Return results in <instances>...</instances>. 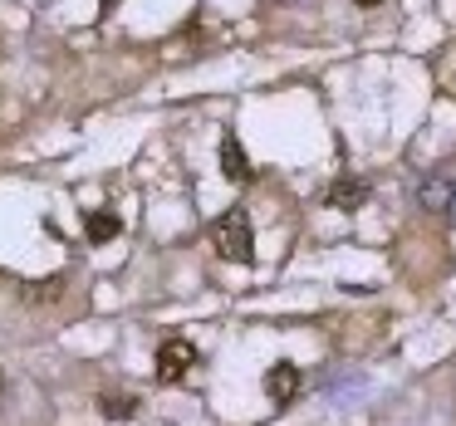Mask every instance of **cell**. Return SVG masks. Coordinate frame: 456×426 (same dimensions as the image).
<instances>
[{
  "label": "cell",
  "mask_w": 456,
  "mask_h": 426,
  "mask_svg": "<svg viewBox=\"0 0 456 426\" xmlns=\"http://www.w3.org/2000/svg\"><path fill=\"white\" fill-rule=\"evenodd\" d=\"M216 250L231 265H250V260H256V236H250L246 211H226V216L216 221Z\"/></svg>",
  "instance_id": "obj_1"
},
{
  "label": "cell",
  "mask_w": 456,
  "mask_h": 426,
  "mask_svg": "<svg viewBox=\"0 0 456 426\" xmlns=\"http://www.w3.org/2000/svg\"><path fill=\"white\" fill-rule=\"evenodd\" d=\"M191 363H197V348H191L187 338H167V343L158 348V377L162 382H182V377L191 373Z\"/></svg>",
  "instance_id": "obj_2"
},
{
  "label": "cell",
  "mask_w": 456,
  "mask_h": 426,
  "mask_svg": "<svg viewBox=\"0 0 456 426\" xmlns=\"http://www.w3.org/2000/svg\"><path fill=\"white\" fill-rule=\"evenodd\" d=\"M452 201H456V181L452 177H422L417 181V206L427 211V216H452Z\"/></svg>",
  "instance_id": "obj_3"
},
{
  "label": "cell",
  "mask_w": 456,
  "mask_h": 426,
  "mask_svg": "<svg viewBox=\"0 0 456 426\" xmlns=\"http://www.w3.org/2000/svg\"><path fill=\"white\" fill-rule=\"evenodd\" d=\"M265 392H270V402H275V406H289L299 397V367L295 363H275L265 373Z\"/></svg>",
  "instance_id": "obj_4"
},
{
  "label": "cell",
  "mask_w": 456,
  "mask_h": 426,
  "mask_svg": "<svg viewBox=\"0 0 456 426\" xmlns=\"http://www.w3.org/2000/svg\"><path fill=\"white\" fill-rule=\"evenodd\" d=\"M363 201H368V181H358V177H338L329 187V206H338V211H358Z\"/></svg>",
  "instance_id": "obj_5"
},
{
  "label": "cell",
  "mask_w": 456,
  "mask_h": 426,
  "mask_svg": "<svg viewBox=\"0 0 456 426\" xmlns=\"http://www.w3.org/2000/svg\"><path fill=\"white\" fill-rule=\"evenodd\" d=\"M221 172H226L231 181H250V157L236 138H221Z\"/></svg>",
  "instance_id": "obj_6"
},
{
  "label": "cell",
  "mask_w": 456,
  "mask_h": 426,
  "mask_svg": "<svg viewBox=\"0 0 456 426\" xmlns=\"http://www.w3.org/2000/svg\"><path fill=\"white\" fill-rule=\"evenodd\" d=\"M84 230H89L94 245H109V240H118V236H123V221L113 216V211H94L89 226H84Z\"/></svg>",
  "instance_id": "obj_7"
},
{
  "label": "cell",
  "mask_w": 456,
  "mask_h": 426,
  "mask_svg": "<svg viewBox=\"0 0 456 426\" xmlns=\"http://www.w3.org/2000/svg\"><path fill=\"white\" fill-rule=\"evenodd\" d=\"M99 406H103V416H118V422H128V416L138 412V397H113V392H109Z\"/></svg>",
  "instance_id": "obj_8"
},
{
  "label": "cell",
  "mask_w": 456,
  "mask_h": 426,
  "mask_svg": "<svg viewBox=\"0 0 456 426\" xmlns=\"http://www.w3.org/2000/svg\"><path fill=\"white\" fill-rule=\"evenodd\" d=\"M354 5H363V11H373V5H383V0H354Z\"/></svg>",
  "instance_id": "obj_9"
}]
</instances>
